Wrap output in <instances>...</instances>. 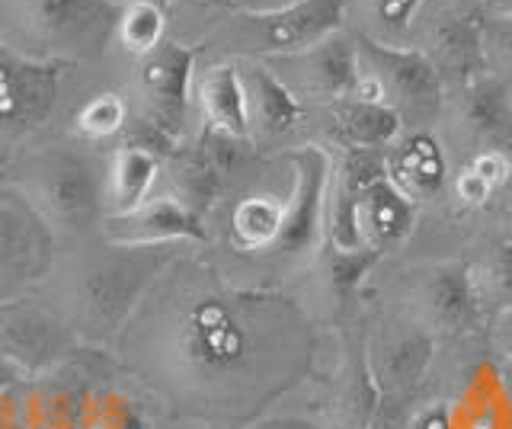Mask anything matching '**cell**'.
<instances>
[{
  "mask_svg": "<svg viewBox=\"0 0 512 429\" xmlns=\"http://www.w3.org/2000/svg\"><path fill=\"white\" fill-rule=\"evenodd\" d=\"M320 340L324 330L298 298L180 257L116 337L125 369L205 429L269 417L311 378Z\"/></svg>",
  "mask_w": 512,
  "mask_h": 429,
  "instance_id": "1",
  "label": "cell"
},
{
  "mask_svg": "<svg viewBox=\"0 0 512 429\" xmlns=\"http://www.w3.org/2000/svg\"><path fill=\"white\" fill-rule=\"evenodd\" d=\"M180 257L173 244L119 247L106 244L71 269L68 279V327L90 340H116L141 298L160 273Z\"/></svg>",
  "mask_w": 512,
  "mask_h": 429,
  "instance_id": "2",
  "label": "cell"
},
{
  "mask_svg": "<svg viewBox=\"0 0 512 429\" xmlns=\"http://www.w3.org/2000/svg\"><path fill=\"white\" fill-rule=\"evenodd\" d=\"M359 301H378V305L400 311L413 324L429 330L439 343L477 337L487 330V321L471 292L464 257L416 260L388 279L368 276Z\"/></svg>",
  "mask_w": 512,
  "mask_h": 429,
  "instance_id": "3",
  "label": "cell"
},
{
  "mask_svg": "<svg viewBox=\"0 0 512 429\" xmlns=\"http://www.w3.org/2000/svg\"><path fill=\"white\" fill-rule=\"evenodd\" d=\"M112 0H0V45L36 61H77L103 52L116 36Z\"/></svg>",
  "mask_w": 512,
  "mask_h": 429,
  "instance_id": "4",
  "label": "cell"
},
{
  "mask_svg": "<svg viewBox=\"0 0 512 429\" xmlns=\"http://www.w3.org/2000/svg\"><path fill=\"white\" fill-rule=\"evenodd\" d=\"M13 189L52 231H87L106 205V180L93 157L68 145L29 151L16 161Z\"/></svg>",
  "mask_w": 512,
  "mask_h": 429,
  "instance_id": "5",
  "label": "cell"
},
{
  "mask_svg": "<svg viewBox=\"0 0 512 429\" xmlns=\"http://www.w3.org/2000/svg\"><path fill=\"white\" fill-rule=\"evenodd\" d=\"M359 49V84L352 93L365 100L391 106L407 132H432L445 106V81L423 49L397 42H381L375 36H356Z\"/></svg>",
  "mask_w": 512,
  "mask_h": 429,
  "instance_id": "6",
  "label": "cell"
},
{
  "mask_svg": "<svg viewBox=\"0 0 512 429\" xmlns=\"http://www.w3.org/2000/svg\"><path fill=\"white\" fill-rule=\"evenodd\" d=\"M359 311L365 362L381 401H407L423 388L439 340L410 317L378 301H359Z\"/></svg>",
  "mask_w": 512,
  "mask_h": 429,
  "instance_id": "7",
  "label": "cell"
},
{
  "mask_svg": "<svg viewBox=\"0 0 512 429\" xmlns=\"http://www.w3.org/2000/svg\"><path fill=\"white\" fill-rule=\"evenodd\" d=\"M292 170V189L285 199V221L276 247L282 260H314L327 244V196L333 177V151L324 145H295L282 151Z\"/></svg>",
  "mask_w": 512,
  "mask_h": 429,
  "instance_id": "8",
  "label": "cell"
},
{
  "mask_svg": "<svg viewBox=\"0 0 512 429\" xmlns=\"http://www.w3.org/2000/svg\"><path fill=\"white\" fill-rule=\"evenodd\" d=\"M74 65L36 61L0 45V148L45 129L61 93V74Z\"/></svg>",
  "mask_w": 512,
  "mask_h": 429,
  "instance_id": "9",
  "label": "cell"
},
{
  "mask_svg": "<svg viewBox=\"0 0 512 429\" xmlns=\"http://www.w3.org/2000/svg\"><path fill=\"white\" fill-rule=\"evenodd\" d=\"M52 266L55 231L13 186H0V305L20 301Z\"/></svg>",
  "mask_w": 512,
  "mask_h": 429,
  "instance_id": "10",
  "label": "cell"
},
{
  "mask_svg": "<svg viewBox=\"0 0 512 429\" xmlns=\"http://www.w3.org/2000/svg\"><path fill=\"white\" fill-rule=\"evenodd\" d=\"M192 84H196V52L180 42H160L151 55L138 58L135 90L144 109V129L154 148L173 145L189 113Z\"/></svg>",
  "mask_w": 512,
  "mask_h": 429,
  "instance_id": "11",
  "label": "cell"
},
{
  "mask_svg": "<svg viewBox=\"0 0 512 429\" xmlns=\"http://www.w3.org/2000/svg\"><path fill=\"white\" fill-rule=\"evenodd\" d=\"M346 4L349 0H298L292 7L263 13V17L237 13L234 42L240 52L263 55L266 61L308 52L333 33H343Z\"/></svg>",
  "mask_w": 512,
  "mask_h": 429,
  "instance_id": "12",
  "label": "cell"
},
{
  "mask_svg": "<svg viewBox=\"0 0 512 429\" xmlns=\"http://www.w3.org/2000/svg\"><path fill=\"white\" fill-rule=\"evenodd\" d=\"M266 68L276 74L304 106H320V109L333 106L352 97V90L359 84L356 36L333 33L330 39L317 42L308 52L269 58Z\"/></svg>",
  "mask_w": 512,
  "mask_h": 429,
  "instance_id": "13",
  "label": "cell"
},
{
  "mask_svg": "<svg viewBox=\"0 0 512 429\" xmlns=\"http://www.w3.org/2000/svg\"><path fill=\"white\" fill-rule=\"evenodd\" d=\"M74 343L77 333L61 314L23 298L0 305V359L4 362L39 372L74 353Z\"/></svg>",
  "mask_w": 512,
  "mask_h": 429,
  "instance_id": "14",
  "label": "cell"
},
{
  "mask_svg": "<svg viewBox=\"0 0 512 429\" xmlns=\"http://www.w3.org/2000/svg\"><path fill=\"white\" fill-rule=\"evenodd\" d=\"M106 244L119 247H164V244H205L208 228L202 215L180 196H151L128 215L103 218Z\"/></svg>",
  "mask_w": 512,
  "mask_h": 429,
  "instance_id": "15",
  "label": "cell"
},
{
  "mask_svg": "<svg viewBox=\"0 0 512 429\" xmlns=\"http://www.w3.org/2000/svg\"><path fill=\"white\" fill-rule=\"evenodd\" d=\"M384 170L388 180L404 193L416 209L448 199L452 183V164L439 145L436 132H407L384 151Z\"/></svg>",
  "mask_w": 512,
  "mask_h": 429,
  "instance_id": "16",
  "label": "cell"
},
{
  "mask_svg": "<svg viewBox=\"0 0 512 429\" xmlns=\"http://www.w3.org/2000/svg\"><path fill=\"white\" fill-rule=\"evenodd\" d=\"M420 215L423 212L388 180V173L356 196L359 241L362 247L381 253L384 260H391L397 250H404L413 241Z\"/></svg>",
  "mask_w": 512,
  "mask_h": 429,
  "instance_id": "17",
  "label": "cell"
},
{
  "mask_svg": "<svg viewBox=\"0 0 512 429\" xmlns=\"http://www.w3.org/2000/svg\"><path fill=\"white\" fill-rule=\"evenodd\" d=\"M247 90V116H250V141L253 148L282 145L308 122L304 106L266 65L240 68Z\"/></svg>",
  "mask_w": 512,
  "mask_h": 429,
  "instance_id": "18",
  "label": "cell"
},
{
  "mask_svg": "<svg viewBox=\"0 0 512 429\" xmlns=\"http://www.w3.org/2000/svg\"><path fill=\"white\" fill-rule=\"evenodd\" d=\"M423 52L436 65L439 77L445 81V90H461L487 74L484 33H480V23L468 17L439 20L432 26Z\"/></svg>",
  "mask_w": 512,
  "mask_h": 429,
  "instance_id": "19",
  "label": "cell"
},
{
  "mask_svg": "<svg viewBox=\"0 0 512 429\" xmlns=\"http://www.w3.org/2000/svg\"><path fill=\"white\" fill-rule=\"evenodd\" d=\"M327 132L333 148H365V151H388L394 141L404 135V122L391 106L378 100H365L359 93L324 106Z\"/></svg>",
  "mask_w": 512,
  "mask_h": 429,
  "instance_id": "20",
  "label": "cell"
},
{
  "mask_svg": "<svg viewBox=\"0 0 512 429\" xmlns=\"http://www.w3.org/2000/svg\"><path fill=\"white\" fill-rule=\"evenodd\" d=\"M192 97L199 103L205 129L250 141L247 90L244 77H240V65L221 61V65L205 68L192 84Z\"/></svg>",
  "mask_w": 512,
  "mask_h": 429,
  "instance_id": "21",
  "label": "cell"
},
{
  "mask_svg": "<svg viewBox=\"0 0 512 429\" xmlns=\"http://www.w3.org/2000/svg\"><path fill=\"white\" fill-rule=\"evenodd\" d=\"M160 154L144 145H122L112 154L109 180H106V215H128L138 205L154 196V186L160 180Z\"/></svg>",
  "mask_w": 512,
  "mask_h": 429,
  "instance_id": "22",
  "label": "cell"
},
{
  "mask_svg": "<svg viewBox=\"0 0 512 429\" xmlns=\"http://www.w3.org/2000/svg\"><path fill=\"white\" fill-rule=\"evenodd\" d=\"M468 263L471 292L484 321L512 311V241L503 234L490 237L474 253L464 257Z\"/></svg>",
  "mask_w": 512,
  "mask_h": 429,
  "instance_id": "23",
  "label": "cell"
},
{
  "mask_svg": "<svg viewBox=\"0 0 512 429\" xmlns=\"http://www.w3.org/2000/svg\"><path fill=\"white\" fill-rule=\"evenodd\" d=\"M285 199L272 193L240 196L231 212V241L244 253H269L276 247L285 221Z\"/></svg>",
  "mask_w": 512,
  "mask_h": 429,
  "instance_id": "24",
  "label": "cell"
},
{
  "mask_svg": "<svg viewBox=\"0 0 512 429\" xmlns=\"http://www.w3.org/2000/svg\"><path fill=\"white\" fill-rule=\"evenodd\" d=\"M116 42L132 58L151 55L167 42V10L154 0H125L116 20Z\"/></svg>",
  "mask_w": 512,
  "mask_h": 429,
  "instance_id": "25",
  "label": "cell"
},
{
  "mask_svg": "<svg viewBox=\"0 0 512 429\" xmlns=\"http://www.w3.org/2000/svg\"><path fill=\"white\" fill-rule=\"evenodd\" d=\"M77 132L87 135L93 141H103L109 135L122 132V125L128 122V100L122 93H96L93 100H87L77 113Z\"/></svg>",
  "mask_w": 512,
  "mask_h": 429,
  "instance_id": "26",
  "label": "cell"
},
{
  "mask_svg": "<svg viewBox=\"0 0 512 429\" xmlns=\"http://www.w3.org/2000/svg\"><path fill=\"white\" fill-rule=\"evenodd\" d=\"M484 33V55H487V74L503 81L512 90V13L480 23Z\"/></svg>",
  "mask_w": 512,
  "mask_h": 429,
  "instance_id": "27",
  "label": "cell"
},
{
  "mask_svg": "<svg viewBox=\"0 0 512 429\" xmlns=\"http://www.w3.org/2000/svg\"><path fill=\"white\" fill-rule=\"evenodd\" d=\"M90 429H148L141 413L125 397H103L90 410Z\"/></svg>",
  "mask_w": 512,
  "mask_h": 429,
  "instance_id": "28",
  "label": "cell"
},
{
  "mask_svg": "<svg viewBox=\"0 0 512 429\" xmlns=\"http://www.w3.org/2000/svg\"><path fill=\"white\" fill-rule=\"evenodd\" d=\"M420 7H423V0H372L378 26L388 29V33H400V36L410 29V23H413L416 10H420Z\"/></svg>",
  "mask_w": 512,
  "mask_h": 429,
  "instance_id": "29",
  "label": "cell"
},
{
  "mask_svg": "<svg viewBox=\"0 0 512 429\" xmlns=\"http://www.w3.org/2000/svg\"><path fill=\"white\" fill-rule=\"evenodd\" d=\"M487 346H490V353L512 365V311H503V314H496L487 321Z\"/></svg>",
  "mask_w": 512,
  "mask_h": 429,
  "instance_id": "30",
  "label": "cell"
},
{
  "mask_svg": "<svg viewBox=\"0 0 512 429\" xmlns=\"http://www.w3.org/2000/svg\"><path fill=\"white\" fill-rule=\"evenodd\" d=\"M237 429H320L311 417H295V413H269V417L247 423V426H237Z\"/></svg>",
  "mask_w": 512,
  "mask_h": 429,
  "instance_id": "31",
  "label": "cell"
},
{
  "mask_svg": "<svg viewBox=\"0 0 512 429\" xmlns=\"http://www.w3.org/2000/svg\"><path fill=\"white\" fill-rule=\"evenodd\" d=\"M228 7H234L237 13H244V17H263V13H276V10H285L298 4V0H224Z\"/></svg>",
  "mask_w": 512,
  "mask_h": 429,
  "instance_id": "32",
  "label": "cell"
},
{
  "mask_svg": "<svg viewBox=\"0 0 512 429\" xmlns=\"http://www.w3.org/2000/svg\"><path fill=\"white\" fill-rule=\"evenodd\" d=\"M503 237H509V241H512V199L506 205V231H503Z\"/></svg>",
  "mask_w": 512,
  "mask_h": 429,
  "instance_id": "33",
  "label": "cell"
}]
</instances>
